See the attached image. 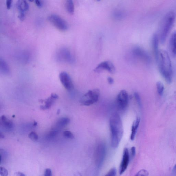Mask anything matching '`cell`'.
<instances>
[{
  "mask_svg": "<svg viewBox=\"0 0 176 176\" xmlns=\"http://www.w3.org/2000/svg\"><path fill=\"white\" fill-rule=\"evenodd\" d=\"M156 59L162 76L167 83H171L173 78V69L171 60L168 52L164 50H159Z\"/></svg>",
  "mask_w": 176,
  "mask_h": 176,
  "instance_id": "1",
  "label": "cell"
},
{
  "mask_svg": "<svg viewBox=\"0 0 176 176\" xmlns=\"http://www.w3.org/2000/svg\"><path fill=\"white\" fill-rule=\"evenodd\" d=\"M111 146L113 148H116L119 146L123 136V127L121 117L119 115L115 113L109 119Z\"/></svg>",
  "mask_w": 176,
  "mask_h": 176,
  "instance_id": "2",
  "label": "cell"
},
{
  "mask_svg": "<svg viewBox=\"0 0 176 176\" xmlns=\"http://www.w3.org/2000/svg\"><path fill=\"white\" fill-rule=\"evenodd\" d=\"M175 14L170 11L165 16L162 22L160 30L159 38L162 44L164 43L175 23Z\"/></svg>",
  "mask_w": 176,
  "mask_h": 176,
  "instance_id": "3",
  "label": "cell"
},
{
  "mask_svg": "<svg viewBox=\"0 0 176 176\" xmlns=\"http://www.w3.org/2000/svg\"><path fill=\"white\" fill-rule=\"evenodd\" d=\"M100 95V91L98 89L89 90L82 97L80 103L83 106L91 105L98 101Z\"/></svg>",
  "mask_w": 176,
  "mask_h": 176,
  "instance_id": "4",
  "label": "cell"
},
{
  "mask_svg": "<svg viewBox=\"0 0 176 176\" xmlns=\"http://www.w3.org/2000/svg\"><path fill=\"white\" fill-rule=\"evenodd\" d=\"M57 59L59 61L72 64L74 62V55L68 49L66 48H61L57 52Z\"/></svg>",
  "mask_w": 176,
  "mask_h": 176,
  "instance_id": "5",
  "label": "cell"
},
{
  "mask_svg": "<svg viewBox=\"0 0 176 176\" xmlns=\"http://www.w3.org/2000/svg\"><path fill=\"white\" fill-rule=\"evenodd\" d=\"M48 20L52 25L61 31H65L68 28L67 22L58 15H51L48 17Z\"/></svg>",
  "mask_w": 176,
  "mask_h": 176,
  "instance_id": "6",
  "label": "cell"
},
{
  "mask_svg": "<svg viewBox=\"0 0 176 176\" xmlns=\"http://www.w3.org/2000/svg\"><path fill=\"white\" fill-rule=\"evenodd\" d=\"M131 54L132 57L138 60L146 63H149L150 62V57L148 54L140 47H134L132 49Z\"/></svg>",
  "mask_w": 176,
  "mask_h": 176,
  "instance_id": "7",
  "label": "cell"
},
{
  "mask_svg": "<svg viewBox=\"0 0 176 176\" xmlns=\"http://www.w3.org/2000/svg\"><path fill=\"white\" fill-rule=\"evenodd\" d=\"M128 95L126 90H121L117 97L116 104L118 109L121 111L126 109L128 106Z\"/></svg>",
  "mask_w": 176,
  "mask_h": 176,
  "instance_id": "8",
  "label": "cell"
},
{
  "mask_svg": "<svg viewBox=\"0 0 176 176\" xmlns=\"http://www.w3.org/2000/svg\"><path fill=\"white\" fill-rule=\"evenodd\" d=\"M103 70H106L111 74L115 72L116 69L114 64L110 61H107L100 63L95 69V72H99Z\"/></svg>",
  "mask_w": 176,
  "mask_h": 176,
  "instance_id": "9",
  "label": "cell"
},
{
  "mask_svg": "<svg viewBox=\"0 0 176 176\" xmlns=\"http://www.w3.org/2000/svg\"><path fill=\"white\" fill-rule=\"evenodd\" d=\"M16 7L19 11L18 18L20 20H24L26 12L28 10L29 5L25 0H19L16 3Z\"/></svg>",
  "mask_w": 176,
  "mask_h": 176,
  "instance_id": "10",
  "label": "cell"
},
{
  "mask_svg": "<svg viewBox=\"0 0 176 176\" xmlns=\"http://www.w3.org/2000/svg\"><path fill=\"white\" fill-rule=\"evenodd\" d=\"M59 78L64 88L68 90H71L74 88L72 79L67 72H62L59 75Z\"/></svg>",
  "mask_w": 176,
  "mask_h": 176,
  "instance_id": "11",
  "label": "cell"
},
{
  "mask_svg": "<svg viewBox=\"0 0 176 176\" xmlns=\"http://www.w3.org/2000/svg\"><path fill=\"white\" fill-rule=\"evenodd\" d=\"M129 161V150L127 148H125L123 150L122 160L120 165L119 173L122 175L126 171Z\"/></svg>",
  "mask_w": 176,
  "mask_h": 176,
  "instance_id": "12",
  "label": "cell"
},
{
  "mask_svg": "<svg viewBox=\"0 0 176 176\" xmlns=\"http://www.w3.org/2000/svg\"><path fill=\"white\" fill-rule=\"evenodd\" d=\"M0 122L1 125L5 130L11 131L13 128L14 125L13 122L8 119L4 115L1 116Z\"/></svg>",
  "mask_w": 176,
  "mask_h": 176,
  "instance_id": "13",
  "label": "cell"
},
{
  "mask_svg": "<svg viewBox=\"0 0 176 176\" xmlns=\"http://www.w3.org/2000/svg\"><path fill=\"white\" fill-rule=\"evenodd\" d=\"M169 47L172 55L174 57H176V30L172 33L170 36Z\"/></svg>",
  "mask_w": 176,
  "mask_h": 176,
  "instance_id": "14",
  "label": "cell"
},
{
  "mask_svg": "<svg viewBox=\"0 0 176 176\" xmlns=\"http://www.w3.org/2000/svg\"><path fill=\"white\" fill-rule=\"evenodd\" d=\"M58 98V96L56 94H52L49 98L46 100H43L45 102V105L44 106H41V109L43 110L49 109L53 104L55 100Z\"/></svg>",
  "mask_w": 176,
  "mask_h": 176,
  "instance_id": "15",
  "label": "cell"
},
{
  "mask_svg": "<svg viewBox=\"0 0 176 176\" xmlns=\"http://www.w3.org/2000/svg\"><path fill=\"white\" fill-rule=\"evenodd\" d=\"M140 119L139 117H137L136 119L134 121L131 127V134L130 139L131 140L135 139L136 135L140 124Z\"/></svg>",
  "mask_w": 176,
  "mask_h": 176,
  "instance_id": "16",
  "label": "cell"
},
{
  "mask_svg": "<svg viewBox=\"0 0 176 176\" xmlns=\"http://www.w3.org/2000/svg\"><path fill=\"white\" fill-rule=\"evenodd\" d=\"M0 71L1 74L4 75H8L10 73V69L7 63L1 58L0 59Z\"/></svg>",
  "mask_w": 176,
  "mask_h": 176,
  "instance_id": "17",
  "label": "cell"
},
{
  "mask_svg": "<svg viewBox=\"0 0 176 176\" xmlns=\"http://www.w3.org/2000/svg\"><path fill=\"white\" fill-rule=\"evenodd\" d=\"M158 36L156 34H154L153 36L152 39V46L156 58L157 56L159 51L158 49Z\"/></svg>",
  "mask_w": 176,
  "mask_h": 176,
  "instance_id": "18",
  "label": "cell"
},
{
  "mask_svg": "<svg viewBox=\"0 0 176 176\" xmlns=\"http://www.w3.org/2000/svg\"><path fill=\"white\" fill-rule=\"evenodd\" d=\"M113 18L116 20H121L124 18L126 16V13L124 11L121 9H117L113 12Z\"/></svg>",
  "mask_w": 176,
  "mask_h": 176,
  "instance_id": "19",
  "label": "cell"
},
{
  "mask_svg": "<svg viewBox=\"0 0 176 176\" xmlns=\"http://www.w3.org/2000/svg\"><path fill=\"white\" fill-rule=\"evenodd\" d=\"M70 120L69 118L64 117L60 118L57 121L56 125L59 128H61L67 126L70 122Z\"/></svg>",
  "mask_w": 176,
  "mask_h": 176,
  "instance_id": "20",
  "label": "cell"
},
{
  "mask_svg": "<svg viewBox=\"0 0 176 176\" xmlns=\"http://www.w3.org/2000/svg\"><path fill=\"white\" fill-rule=\"evenodd\" d=\"M65 6L68 13L70 14H74V2L71 0L66 1Z\"/></svg>",
  "mask_w": 176,
  "mask_h": 176,
  "instance_id": "21",
  "label": "cell"
},
{
  "mask_svg": "<svg viewBox=\"0 0 176 176\" xmlns=\"http://www.w3.org/2000/svg\"><path fill=\"white\" fill-rule=\"evenodd\" d=\"M156 85L157 90L158 94L160 95H163L165 89L164 86L163 84L161 82H158L156 83Z\"/></svg>",
  "mask_w": 176,
  "mask_h": 176,
  "instance_id": "22",
  "label": "cell"
},
{
  "mask_svg": "<svg viewBox=\"0 0 176 176\" xmlns=\"http://www.w3.org/2000/svg\"><path fill=\"white\" fill-rule=\"evenodd\" d=\"M29 138L31 140L34 141L37 140L38 139V136L36 132L32 131L28 135Z\"/></svg>",
  "mask_w": 176,
  "mask_h": 176,
  "instance_id": "23",
  "label": "cell"
},
{
  "mask_svg": "<svg viewBox=\"0 0 176 176\" xmlns=\"http://www.w3.org/2000/svg\"><path fill=\"white\" fill-rule=\"evenodd\" d=\"M63 135L64 137L68 139H73L74 138V134L72 132L68 130L65 131L63 132Z\"/></svg>",
  "mask_w": 176,
  "mask_h": 176,
  "instance_id": "24",
  "label": "cell"
},
{
  "mask_svg": "<svg viewBox=\"0 0 176 176\" xmlns=\"http://www.w3.org/2000/svg\"><path fill=\"white\" fill-rule=\"evenodd\" d=\"M149 175V172L147 170L142 169L139 171L135 176H148Z\"/></svg>",
  "mask_w": 176,
  "mask_h": 176,
  "instance_id": "25",
  "label": "cell"
},
{
  "mask_svg": "<svg viewBox=\"0 0 176 176\" xmlns=\"http://www.w3.org/2000/svg\"><path fill=\"white\" fill-rule=\"evenodd\" d=\"M116 170L115 168L111 169L105 176H116Z\"/></svg>",
  "mask_w": 176,
  "mask_h": 176,
  "instance_id": "26",
  "label": "cell"
},
{
  "mask_svg": "<svg viewBox=\"0 0 176 176\" xmlns=\"http://www.w3.org/2000/svg\"><path fill=\"white\" fill-rule=\"evenodd\" d=\"M0 174L1 176H8V171L3 167H1L0 169Z\"/></svg>",
  "mask_w": 176,
  "mask_h": 176,
  "instance_id": "27",
  "label": "cell"
},
{
  "mask_svg": "<svg viewBox=\"0 0 176 176\" xmlns=\"http://www.w3.org/2000/svg\"><path fill=\"white\" fill-rule=\"evenodd\" d=\"M58 133L57 130H53L51 131L49 134V136L50 137H53L56 136Z\"/></svg>",
  "mask_w": 176,
  "mask_h": 176,
  "instance_id": "28",
  "label": "cell"
},
{
  "mask_svg": "<svg viewBox=\"0 0 176 176\" xmlns=\"http://www.w3.org/2000/svg\"><path fill=\"white\" fill-rule=\"evenodd\" d=\"M135 97L136 100L138 103L139 106H141V101L140 96H139L138 93H135Z\"/></svg>",
  "mask_w": 176,
  "mask_h": 176,
  "instance_id": "29",
  "label": "cell"
},
{
  "mask_svg": "<svg viewBox=\"0 0 176 176\" xmlns=\"http://www.w3.org/2000/svg\"><path fill=\"white\" fill-rule=\"evenodd\" d=\"M44 176H52V171L50 169H47L45 170Z\"/></svg>",
  "mask_w": 176,
  "mask_h": 176,
  "instance_id": "30",
  "label": "cell"
},
{
  "mask_svg": "<svg viewBox=\"0 0 176 176\" xmlns=\"http://www.w3.org/2000/svg\"><path fill=\"white\" fill-rule=\"evenodd\" d=\"M13 1L12 0H7L6 2V5L7 8L10 9L11 8Z\"/></svg>",
  "mask_w": 176,
  "mask_h": 176,
  "instance_id": "31",
  "label": "cell"
},
{
  "mask_svg": "<svg viewBox=\"0 0 176 176\" xmlns=\"http://www.w3.org/2000/svg\"><path fill=\"white\" fill-rule=\"evenodd\" d=\"M131 156L132 157L135 156L136 152V148L135 147H132L131 149Z\"/></svg>",
  "mask_w": 176,
  "mask_h": 176,
  "instance_id": "32",
  "label": "cell"
},
{
  "mask_svg": "<svg viewBox=\"0 0 176 176\" xmlns=\"http://www.w3.org/2000/svg\"><path fill=\"white\" fill-rule=\"evenodd\" d=\"M34 2L36 6L39 7H41L42 6V3L40 1L36 0V1H35Z\"/></svg>",
  "mask_w": 176,
  "mask_h": 176,
  "instance_id": "33",
  "label": "cell"
},
{
  "mask_svg": "<svg viewBox=\"0 0 176 176\" xmlns=\"http://www.w3.org/2000/svg\"><path fill=\"white\" fill-rule=\"evenodd\" d=\"M107 81L110 84H112L114 82V80L112 78L109 77L107 78Z\"/></svg>",
  "mask_w": 176,
  "mask_h": 176,
  "instance_id": "34",
  "label": "cell"
},
{
  "mask_svg": "<svg viewBox=\"0 0 176 176\" xmlns=\"http://www.w3.org/2000/svg\"><path fill=\"white\" fill-rule=\"evenodd\" d=\"M17 176H26L25 175L21 172H18L17 174Z\"/></svg>",
  "mask_w": 176,
  "mask_h": 176,
  "instance_id": "35",
  "label": "cell"
},
{
  "mask_svg": "<svg viewBox=\"0 0 176 176\" xmlns=\"http://www.w3.org/2000/svg\"><path fill=\"white\" fill-rule=\"evenodd\" d=\"M0 137H1V138H4V136H3V134H2L1 133V135H0Z\"/></svg>",
  "mask_w": 176,
  "mask_h": 176,
  "instance_id": "36",
  "label": "cell"
},
{
  "mask_svg": "<svg viewBox=\"0 0 176 176\" xmlns=\"http://www.w3.org/2000/svg\"><path fill=\"white\" fill-rule=\"evenodd\" d=\"M37 125V123L36 122H34V126H35Z\"/></svg>",
  "mask_w": 176,
  "mask_h": 176,
  "instance_id": "37",
  "label": "cell"
},
{
  "mask_svg": "<svg viewBox=\"0 0 176 176\" xmlns=\"http://www.w3.org/2000/svg\"><path fill=\"white\" fill-rule=\"evenodd\" d=\"M60 112V109H58V110H57V114H59Z\"/></svg>",
  "mask_w": 176,
  "mask_h": 176,
  "instance_id": "38",
  "label": "cell"
},
{
  "mask_svg": "<svg viewBox=\"0 0 176 176\" xmlns=\"http://www.w3.org/2000/svg\"><path fill=\"white\" fill-rule=\"evenodd\" d=\"M175 170L176 171V165L175 166Z\"/></svg>",
  "mask_w": 176,
  "mask_h": 176,
  "instance_id": "39",
  "label": "cell"
}]
</instances>
